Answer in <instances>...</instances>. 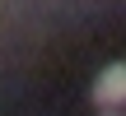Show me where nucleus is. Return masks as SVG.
I'll list each match as a JSON object with an SVG mask.
<instances>
[{"label": "nucleus", "instance_id": "f257e3e1", "mask_svg": "<svg viewBox=\"0 0 126 116\" xmlns=\"http://www.w3.org/2000/svg\"><path fill=\"white\" fill-rule=\"evenodd\" d=\"M94 102L108 107V112L126 107V60H112L108 70H98V79H94Z\"/></svg>", "mask_w": 126, "mask_h": 116}, {"label": "nucleus", "instance_id": "f03ea898", "mask_svg": "<svg viewBox=\"0 0 126 116\" xmlns=\"http://www.w3.org/2000/svg\"><path fill=\"white\" fill-rule=\"evenodd\" d=\"M108 116H122V112H108Z\"/></svg>", "mask_w": 126, "mask_h": 116}]
</instances>
